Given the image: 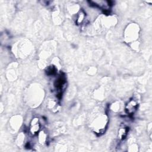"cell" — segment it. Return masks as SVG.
<instances>
[{
	"instance_id": "cell-2",
	"label": "cell",
	"mask_w": 152,
	"mask_h": 152,
	"mask_svg": "<svg viewBox=\"0 0 152 152\" xmlns=\"http://www.w3.org/2000/svg\"><path fill=\"white\" fill-rule=\"evenodd\" d=\"M40 125L39 122V119L37 118H33L30 123V133L32 136L36 135L40 130Z\"/></svg>"
},
{
	"instance_id": "cell-4",
	"label": "cell",
	"mask_w": 152,
	"mask_h": 152,
	"mask_svg": "<svg viewBox=\"0 0 152 152\" xmlns=\"http://www.w3.org/2000/svg\"><path fill=\"white\" fill-rule=\"evenodd\" d=\"M65 83V78L63 76H61L60 77H59L58 79L56 80L54 83V86L57 89H61L63 87Z\"/></svg>"
},
{
	"instance_id": "cell-3",
	"label": "cell",
	"mask_w": 152,
	"mask_h": 152,
	"mask_svg": "<svg viewBox=\"0 0 152 152\" xmlns=\"http://www.w3.org/2000/svg\"><path fill=\"white\" fill-rule=\"evenodd\" d=\"M129 128L128 127H123L121 128L118 131V137L119 140H123L125 138L128 133Z\"/></svg>"
},
{
	"instance_id": "cell-1",
	"label": "cell",
	"mask_w": 152,
	"mask_h": 152,
	"mask_svg": "<svg viewBox=\"0 0 152 152\" xmlns=\"http://www.w3.org/2000/svg\"><path fill=\"white\" fill-rule=\"evenodd\" d=\"M138 102L134 99H131L125 105V112L128 115H133L138 109Z\"/></svg>"
},
{
	"instance_id": "cell-6",
	"label": "cell",
	"mask_w": 152,
	"mask_h": 152,
	"mask_svg": "<svg viewBox=\"0 0 152 152\" xmlns=\"http://www.w3.org/2000/svg\"><path fill=\"white\" fill-rule=\"evenodd\" d=\"M85 18V13L83 12H80L77 16V18L76 20V23L77 24H81L84 21Z\"/></svg>"
},
{
	"instance_id": "cell-5",
	"label": "cell",
	"mask_w": 152,
	"mask_h": 152,
	"mask_svg": "<svg viewBox=\"0 0 152 152\" xmlns=\"http://www.w3.org/2000/svg\"><path fill=\"white\" fill-rule=\"evenodd\" d=\"M56 72H57V69L53 65H50L48 67L46 70V73L48 76L54 75L56 74Z\"/></svg>"
}]
</instances>
